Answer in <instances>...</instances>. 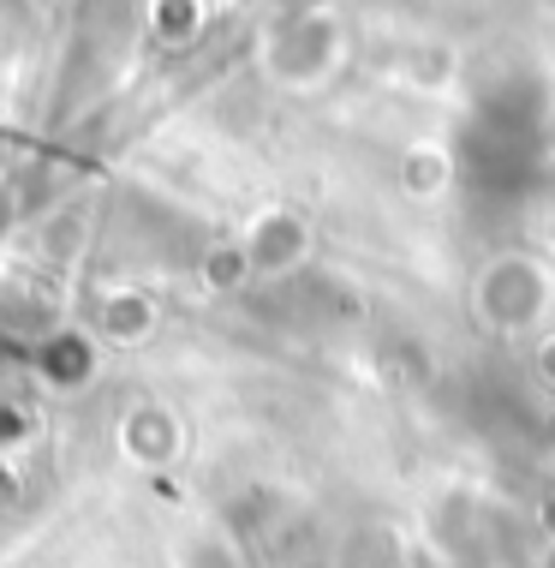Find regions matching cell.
<instances>
[{
    "label": "cell",
    "mask_w": 555,
    "mask_h": 568,
    "mask_svg": "<svg viewBox=\"0 0 555 568\" xmlns=\"http://www.w3.org/2000/svg\"><path fill=\"white\" fill-rule=\"evenodd\" d=\"M42 365H49L60 383H84L90 377V347L79 335H60V342H49V353H42Z\"/></svg>",
    "instance_id": "cell-1"
},
{
    "label": "cell",
    "mask_w": 555,
    "mask_h": 568,
    "mask_svg": "<svg viewBox=\"0 0 555 568\" xmlns=\"http://www.w3.org/2000/svg\"><path fill=\"white\" fill-rule=\"evenodd\" d=\"M0 222H7V197H0Z\"/></svg>",
    "instance_id": "cell-2"
}]
</instances>
